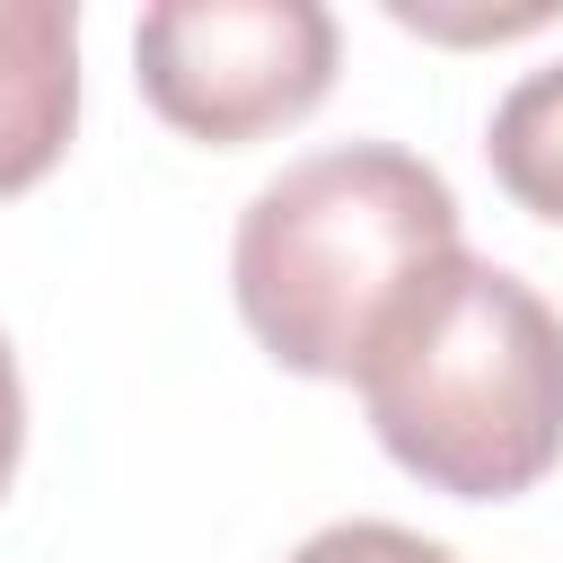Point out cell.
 <instances>
[{"label":"cell","mask_w":563,"mask_h":563,"mask_svg":"<svg viewBox=\"0 0 563 563\" xmlns=\"http://www.w3.org/2000/svg\"><path fill=\"white\" fill-rule=\"evenodd\" d=\"M18 449H26V387H18V352H9V334H0V493H9V475H18Z\"/></svg>","instance_id":"7"},{"label":"cell","mask_w":563,"mask_h":563,"mask_svg":"<svg viewBox=\"0 0 563 563\" xmlns=\"http://www.w3.org/2000/svg\"><path fill=\"white\" fill-rule=\"evenodd\" d=\"M457 255V194L396 141L290 158L229 246L246 334L299 378H361L396 308Z\"/></svg>","instance_id":"1"},{"label":"cell","mask_w":563,"mask_h":563,"mask_svg":"<svg viewBox=\"0 0 563 563\" xmlns=\"http://www.w3.org/2000/svg\"><path fill=\"white\" fill-rule=\"evenodd\" d=\"M290 563H457V554L440 537H422V528H396V519H334Z\"/></svg>","instance_id":"6"},{"label":"cell","mask_w":563,"mask_h":563,"mask_svg":"<svg viewBox=\"0 0 563 563\" xmlns=\"http://www.w3.org/2000/svg\"><path fill=\"white\" fill-rule=\"evenodd\" d=\"M79 114V26L62 0H0V194H26Z\"/></svg>","instance_id":"4"},{"label":"cell","mask_w":563,"mask_h":563,"mask_svg":"<svg viewBox=\"0 0 563 563\" xmlns=\"http://www.w3.org/2000/svg\"><path fill=\"white\" fill-rule=\"evenodd\" d=\"M352 387L378 449L449 501H510L563 457V317L466 246L396 308Z\"/></svg>","instance_id":"2"},{"label":"cell","mask_w":563,"mask_h":563,"mask_svg":"<svg viewBox=\"0 0 563 563\" xmlns=\"http://www.w3.org/2000/svg\"><path fill=\"white\" fill-rule=\"evenodd\" d=\"M493 176L510 185L519 211L563 220V62L528 70L501 106H493Z\"/></svg>","instance_id":"5"},{"label":"cell","mask_w":563,"mask_h":563,"mask_svg":"<svg viewBox=\"0 0 563 563\" xmlns=\"http://www.w3.org/2000/svg\"><path fill=\"white\" fill-rule=\"evenodd\" d=\"M141 97L194 141H255L334 88V18L317 0H167L132 35Z\"/></svg>","instance_id":"3"}]
</instances>
